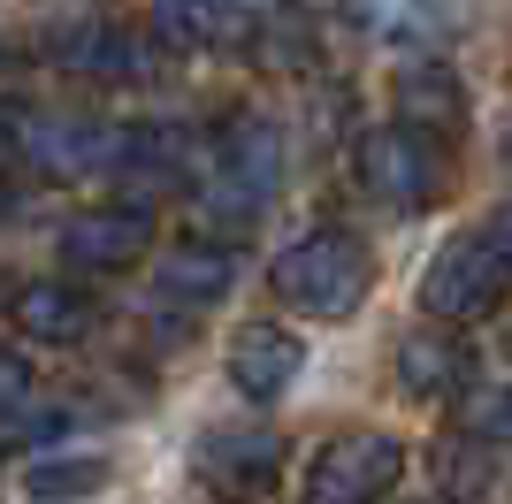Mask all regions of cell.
<instances>
[{
  "label": "cell",
  "instance_id": "cell-16",
  "mask_svg": "<svg viewBox=\"0 0 512 504\" xmlns=\"http://www.w3.org/2000/svg\"><path fill=\"white\" fill-rule=\"evenodd\" d=\"M16 329L31 344H85L92 336V298L77 283H23L16 291Z\"/></svg>",
  "mask_w": 512,
  "mask_h": 504
},
{
  "label": "cell",
  "instance_id": "cell-20",
  "mask_svg": "<svg viewBox=\"0 0 512 504\" xmlns=\"http://www.w3.org/2000/svg\"><path fill=\"white\" fill-rule=\"evenodd\" d=\"M23 398H31V359L0 352V413H16Z\"/></svg>",
  "mask_w": 512,
  "mask_h": 504
},
{
  "label": "cell",
  "instance_id": "cell-9",
  "mask_svg": "<svg viewBox=\"0 0 512 504\" xmlns=\"http://www.w3.org/2000/svg\"><path fill=\"white\" fill-rule=\"evenodd\" d=\"M299 375H306L299 329H283V321H245V329L230 336V382H237V398L276 405Z\"/></svg>",
  "mask_w": 512,
  "mask_h": 504
},
{
  "label": "cell",
  "instance_id": "cell-19",
  "mask_svg": "<svg viewBox=\"0 0 512 504\" xmlns=\"http://www.w3.org/2000/svg\"><path fill=\"white\" fill-rule=\"evenodd\" d=\"M467 436L512 443V382L505 390H467Z\"/></svg>",
  "mask_w": 512,
  "mask_h": 504
},
{
  "label": "cell",
  "instance_id": "cell-15",
  "mask_svg": "<svg viewBox=\"0 0 512 504\" xmlns=\"http://www.w3.org/2000/svg\"><path fill=\"white\" fill-rule=\"evenodd\" d=\"M398 123L428 130V138H451V130L467 123V92H459V77H451L436 54L398 69Z\"/></svg>",
  "mask_w": 512,
  "mask_h": 504
},
{
  "label": "cell",
  "instance_id": "cell-12",
  "mask_svg": "<svg viewBox=\"0 0 512 504\" xmlns=\"http://www.w3.org/2000/svg\"><path fill=\"white\" fill-rule=\"evenodd\" d=\"M153 31L176 54H237V46H253L260 23L237 0H153Z\"/></svg>",
  "mask_w": 512,
  "mask_h": 504
},
{
  "label": "cell",
  "instance_id": "cell-22",
  "mask_svg": "<svg viewBox=\"0 0 512 504\" xmlns=\"http://www.w3.org/2000/svg\"><path fill=\"white\" fill-rule=\"evenodd\" d=\"M237 8H260V0H237Z\"/></svg>",
  "mask_w": 512,
  "mask_h": 504
},
{
  "label": "cell",
  "instance_id": "cell-8",
  "mask_svg": "<svg viewBox=\"0 0 512 504\" xmlns=\"http://www.w3.org/2000/svg\"><path fill=\"white\" fill-rule=\"evenodd\" d=\"M23 153L69 184V176H123V153H130V130L115 123H85V115H46V123L23 130Z\"/></svg>",
  "mask_w": 512,
  "mask_h": 504
},
{
  "label": "cell",
  "instance_id": "cell-2",
  "mask_svg": "<svg viewBox=\"0 0 512 504\" xmlns=\"http://www.w3.org/2000/svg\"><path fill=\"white\" fill-rule=\"evenodd\" d=\"M512 298V237L497 230H467L451 237L421 275V314L444 321V329H467V321H490Z\"/></svg>",
  "mask_w": 512,
  "mask_h": 504
},
{
  "label": "cell",
  "instance_id": "cell-3",
  "mask_svg": "<svg viewBox=\"0 0 512 504\" xmlns=\"http://www.w3.org/2000/svg\"><path fill=\"white\" fill-rule=\"evenodd\" d=\"M352 176H360L367 199H383V207H398V214H421L451 191V146L428 138V130H413V123H383V130L360 138Z\"/></svg>",
  "mask_w": 512,
  "mask_h": 504
},
{
  "label": "cell",
  "instance_id": "cell-5",
  "mask_svg": "<svg viewBox=\"0 0 512 504\" xmlns=\"http://www.w3.org/2000/svg\"><path fill=\"white\" fill-rule=\"evenodd\" d=\"M398 482H406V443L383 436V428H344L314 451L299 497L306 504H383Z\"/></svg>",
  "mask_w": 512,
  "mask_h": 504
},
{
  "label": "cell",
  "instance_id": "cell-1",
  "mask_svg": "<svg viewBox=\"0 0 512 504\" xmlns=\"http://www.w3.org/2000/svg\"><path fill=\"white\" fill-rule=\"evenodd\" d=\"M276 298L306 321H344L360 314L367 291H375V252L360 245L352 230H306L299 245H283L276 260Z\"/></svg>",
  "mask_w": 512,
  "mask_h": 504
},
{
  "label": "cell",
  "instance_id": "cell-13",
  "mask_svg": "<svg viewBox=\"0 0 512 504\" xmlns=\"http://www.w3.org/2000/svg\"><path fill=\"white\" fill-rule=\"evenodd\" d=\"M352 16H360V31H367L375 46L406 54V62L436 54V46H444L451 31H459L451 0H352Z\"/></svg>",
  "mask_w": 512,
  "mask_h": 504
},
{
  "label": "cell",
  "instance_id": "cell-21",
  "mask_svg": "<svg viewBox=\"0 0 512 504\" xmlns=\"http://www.w3.org/2000/svg\"><path fill=\"white\" fill-rule=\"evenodd\" d=\"M0 214H8V191H0Z\"/></svg>",
  "mask_w": 512,
  "mask_h": 504
},
{
  "label": "cell",
  "instance_id": "cell-6",
  "mask_svg": "<svg viewBox=\"0 0 512 504\" xmlns=\"http://www.w3.org/2000/svg\"><path fill=\"white\" fill-rule=\"evenodd\" d=\"M283 459H291V443L268 420H222V428H207L192 443V482H207L230 504H253L283 482Z\"/></svg>",
  "mask_w": 512,
  "mask_h": 504
},
{
  "label": "cell",
  "instance_id": "cell-7",
  "mask_svg": "<svg viewBox=\"0 0 512 504\" xmlns=\"http://www.w3.org/2000/svg\"><path fill=\"white\" fill-rule=\"evenodd\" d=\"M153 252V214L146 207H92L62 230V268L100 283V275H123Z\"/></svg>",
  "mask_w": 512,
  "mask_h": 504
},
{
  "label": "cell",
  "instance_id": "cell-18",
  "mask_svg": "<svg viewBox=\"0 0 512 504\" xmlns=\"http://www.w3.org/2000/svg\"><path fill=\"white\" fill-rule=\"evenodd\" d=\"M107 482V466L100 459H46L31 466V497H85V489Z\"/></svg>",
  "mask_w": 512,
  "mask_h": 504
},
{
  "label": "cell",
  "instance_id": "cell-10",
  "mask_svg": "<svg viewBox=\"0 0 512 504\" xmlns=\"http://www.w3.org/2000/svg\"><path fill=\"white\" fill-rule=\"evenodd\" d=\"M398 390L421 405L436 398H467L474 390V344L459 329H444V321H428V329H413L406 344H398Z\"/></svg>",
  "mask_w": 512,
  "mask_h": 504
},
{
  "label": "cell",
  "instance_id": "cell-14",
  "mask_svg": "<svg viewBox=\"0 0 512 504\" xmlns=\"http://www.w3.org/2000/svg\"><path fill=\"white\" fill-rule=\"evenodd\" d=\"M230 283H237V252L214 245V237H184V245H169L161 268H153V298H161V306H214Z\"/></svg>",
  "mask_w": 512,
  "mask_h": 504
},
{
  "label": "cell",
  "instance_id": "cell-17",
  "mask_svg": "<svg viewBox=\"0 0 512 504\" xmlns=\"http://www.w3.org/2000/svg\"><path fill=\"white\" fill-rule=\"evenodd\" d=\"M428 482H436V497H451V504H482L490 497V482H497V443H482V436H436L428 443Z\"/></svg>",
  "mask_w": 512,
  "mask_h": 504
},
{
  "label": "cell",
  "instance_id": "cell-4",
  "mask_svg": "<svg viewBox=\"0 0 512 504\" xmlns=\"http://www.w3.org/2000/svg\"><path fill=\"white\" fill-rule=\"evenodd\" d=\"M283 176V130L268 115H230L222 138H214V168H207V214H230V222H253L268 207V191Z\"/></svg>",
  "mask_w": 512,
  "mask_h": 504
},
{
  "label": "cell",
  "instance_id": "cell-11",
  "mask_svg": "<svg viewBox=\"0 0 512 504\" xmlns=\"http://www.w3.org/2000/svg\"><path fill=\"white\" fill-rule=\"evenodd\" d=\"M54 54H62L69 77H85V84H130V77H146V69H153L146 39H138L130 23H115V16L69 23L62 39H54Z\"/></svg>",
  "mask_w": 512,
  "mask_h": 504
}]
</instances>
